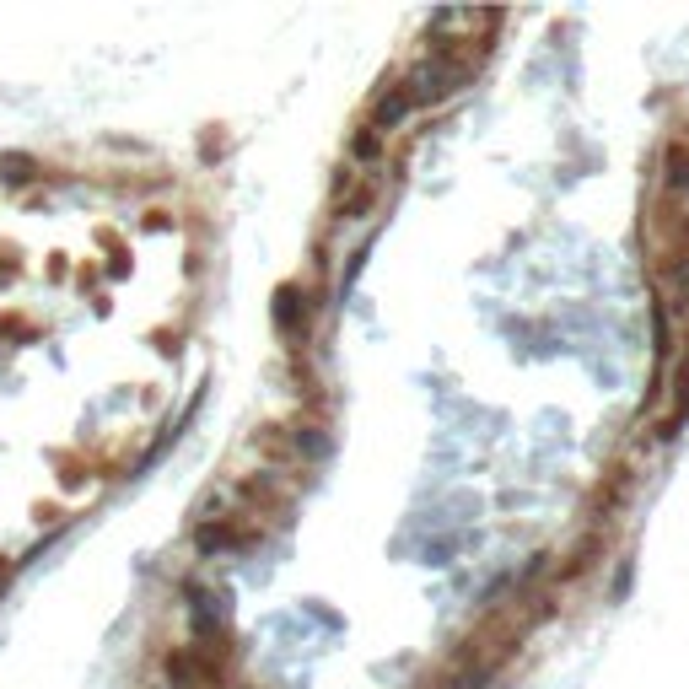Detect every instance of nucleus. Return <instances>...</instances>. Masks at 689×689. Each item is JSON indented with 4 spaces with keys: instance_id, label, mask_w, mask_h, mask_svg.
Returning a JSON list of instances; mask_svg holds the SVG:
<instances>
[{
    "instance_id": "f257e3e1",
    "label": "nucleus",
    "mask_w": 689,
    "mask_h": 689,
    "mask_svg": "<svg viewBox=\"0 0 689 689\" xmlns=\"http://www.w3.org/2000/svg\"><path fill=\"white\" fill-rule=\"evenodd\" d=\"M684 415H689V356H684V367H678V377H673V409L662 415V431H657V437H678Z\"/></svg>"
},
{
    "instance_id": "f03ea898",
    "label": "nucleus",
    "mask_w": 689,
    "mask_h": 689,
    "mask_svg": "<svg viewBox=\"0 0 689 689\" xmlns=\"http://www.w3.org/2000/svg\"><path fill=\"white\" fill-rule=\"evenodd\" d=\"M662 173H668V189H673V194H689V135H678V141L668 146Z\"/></svg>"
}]
</instances>
